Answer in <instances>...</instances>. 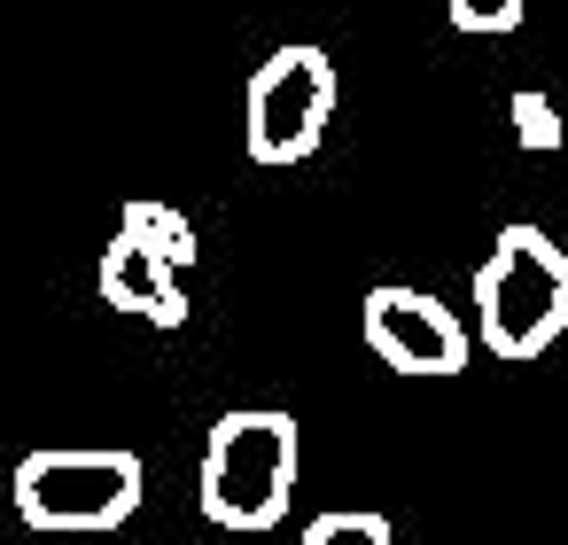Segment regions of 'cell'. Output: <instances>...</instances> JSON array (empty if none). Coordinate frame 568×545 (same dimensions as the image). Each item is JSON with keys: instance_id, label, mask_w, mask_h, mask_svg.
Instances as JSON below:
<instances>
[{"instance_id": "9c48e42d", "label": "cell", "mask_w": 568, "mask_h": 545, "mask_svg": "<svg viewBox=\"0 0 568 545\" xmlns=\"http://www.w3.org/2000/svg\"><path fill=\"white\" fill-rule=\"evenodd\" d=\"M459 32H514L521 24V0H444Z\"/></svg>"}, {"instance_id": "6da1fadb", "label": "cell", "mask_w": 568, "mask_h": 545, "mask_svg": "<svg viewBox=\"0 0 568 545\" xmlns=\"http://www.w3.org/2000/svg\"><path fill=\"white\" fill-rule=\"evenodd\" d=\"M296 421L281 405H234L203 436V514L219 529H273L296 491Z\"/></svg>"}, {"instance_id": "7a4b0ae2", "label": "cell", "mask_w": 568, "mask_h": 545, "mask_svg": "<svg viewBox=\"0 0 568 545\" xmlns=\"http://www.w3.org/2000/svg\"><path fill=\"white\" fill-rule=\"evenodd\" d=\"M475 327L498 359H537L568 327V250L545 226H506L475 265Z\"/></svg>"}, {"instance_id": "52a82bcc", "label": "cell", "mask_w": 568, "mask_h": 545, "mask_svg": "<svg viewBox=\"0 0 568 545\" xmlns=\"http://www.w3.org/2000/svg\"><path fill=\"white\" fill-rule=\"evenodd\" d=\"M304 545H389V514H374V506H327L304 529Z\"/></svg>"}, {"instance_id": "8992f818", "label": "cell", "mask_w": 568, "mask_h": 545, "mask_svg": "<svg viewBox=\"0 0 568 545\" xmlns=\"http://www.w3.org/2000/svg\"><path fill=\"white\" fill-rule=\"evenodd\" d=\"M358 327H366V351L389 366V374H413V382H444L467 366V327L452 320V304H436L428 289H366L358 304Z\"/></svg>"}, {"instance_id": "5b68a950", "label": "cell", "mask_w": 568, "mask_h": 545, "mask_svg": "<svg viewBox=\"0 0 568 545\" xmlns=\"http://www.w3.org/2000/svg\"><path fill=\"white\" fill-rule=\"evenodd\" d=\"M327 118H335V63L327 48H273L257 71H250V94H242V141L257 164H304L320 141H327Z\"/></svg>"}, {"instance_id": "ba28073f", "label": "cell", "mask_w": 568, "mask_h": 545, "mask_svg": "<svg viewBox=\"0 0 568 545\" xmlns=\"http://www.w3.org/2000/svg\"><path fill=\"white\" fill-rule=\"evenodd\" d=\"M506 125H514V141H521V149H537V157H552V149H560V110H552V94H514Z\"/></svg>"}, {"instance_id": "277c9868", "label": "cell", "mask_w": 568, "mask_h": 545, "mask_svg": "<svg viewBox=\"0 0 568 545\" xmlns=\"http://www.w3.org/2000/svg\"><path fill=\"white\" fill-rule=\"evenodd\" d=\"M187 273H195V226L172 203H125L110 250H102V304L149 327L187 320Z\"/></svg>"}, {"instance_id": "3957f363", "label": "cell", "mask_w": 568, "mask_h": 545, "mask_svg": "<svg viewBox=\"0 0 568 545\" xmlns=\"http://www.w3.org/2000/svg\"><path fill=\"white\" fill-rule=\"evenodd\" d=\"M141 506V452L48 444L17 467V514L32 529H118Z\"/></svg>"}]
</instances>
